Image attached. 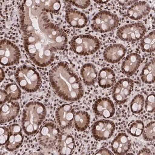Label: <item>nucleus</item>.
Returning <instances> with one entry per match:
<instances>
[{
  "mask_svg": "<svg viewBox=\"0 0 155 155\" xmlns=\"http://www.w3.org/2000/svg\"><path fill=\"white\" fill-rule=\"evenodd\" d=\"M134 83L132 80L124 78L120 80L113 86L112 97L117 104H123L127 101L134 90Z\"/></svg>",
  "mask_w": 155,
  "mask_h": 155,
  "instance_id": "10",
  "label": "nucleus"
},
{
  "mask_svg": "<svg viewBox=\"0 0 155 155\" xmlns=\"http://www.w3.org/2000/svg\"><path fill=\"white\" fill-rule=\"evenodd\" d=\"M141 80L145 84H153L155 79V59L153 58L145 65L141 72Z\"/></svg>",
  "mask_w": 155,
  "mask_h": 155,
  "instance_id": "24",
  "label": "nucleus"
},
{
  "mask_svg": "<svg viewBox=\"0 0 155 155\" xmlns=\"http://www.w3.org/2000/svg\"><path fill=\"white\" fill-rule=\"evenodd\" d=\"M65 19L69 25L75 28H83L87 23L86 15L74 8H70L66 11Z\"/></svg>",
  "mask_w": 155,
  "mask_h": 155,
  "instance_id": "20",
  "label": "nucleus"
},
{
  "mask_svg": "<svg viewBox=\"0 0 155 155\" xmlns=\"http://www.w3.org/2000/svg\"><path fill=\"white\" fill-rule=\"evenodd\" d=\"M141 57L136 53L128 55L124 60L121 66L123 74L127 76H132L137 71L141 65Z\"/></svg>",
  "mask_w": 155,
  "mask_h": 155,
  "instance_id": "18",
  "label": "nucleus"
},
{
  "mask_svg": "<svg viewBox=\"0 0 155 155\" xmlns=\"http://www.w3.org/2000/svg\"><path fill=\"white\" fill-rule=\"evenodd\" d=\"M14 76L19 86L28 93L36 92L41 86L40 74L32 66L21 65L15 71Z\"/></svg>",
  "mask_w": 155,
  "mask_h": 155,
  "instance_id": "4",
  "label": "nucleus"
},
{
  "mask_svg": "<svg viewBox=\"0 0 155 155\" xmlns=\"http://www.w3.org/2000/svg\"><path fill=\"white\" fill-rule=\"evenodd\" d=\"M144 104V97L142 95L138 94L134 96L130 104L131 111L134 114H139L143 111Z\"/></svg>",
  "mask_w": 155,
  "mask_h": 155,
  "instance_id": "28",
  "label": "nucleus"
},
{
  "mask_svg": "<svg viewBox=\"0 0 155 155\" xmlns=\"http://www.w3.org/2000/svg\"><path fill=\"white\" fill-rule=\"evenodd\" d=\"M35 1L41 8L42 11L46 12L57 14L60 11L61 7L60 1L35 0Z\"/></svg>",
  "mask_w": 155,
  "mask_h": 155,
  "instance_id": "26",
  "label": "nucleus"
},
{
  "mask_svg": "<svg viewBox=\"0 0 155 155\" xmlns=\"http://www.w3.org/2000/svg\"><path fill=\"white\" fill-rule=\"evenodd\" d=\"M142 51L144 52L151 53L155 50V31L150 32L147 35L142 39L140 42Z\"/></svg>",
  "mask_w": 155,
  "mask_h": 155,
  "instance_id": "27",
  "label": "nucleus"
},
{
  "mask_svg": "<svg viewBox=\"0 0 155 155\" xmlns=\"http://www.w3.org/2000/svg\"><path fill=\"white\" fill-rule=\"evenodd\" d=\"M127 52L126 48L120 44L112 45L104 50L103 53L104 58L109 63H118L123 58Z\"/></svg>",
  "mask_w": 155,
  "mask_h": 155,
  "instance_id": "17",
  "label": "nucleus"
},
{
  "mask_svg": "<svg viewBox=\"0 0 155 155\" xmlns=\"http://www.w3.org/2000/svg\"><path fill=\"white\" fill-rule=\"evenodd\" d=\"M9 97L7 92L4 90H1L0 91V104H3L9 101Z\"/></svg>",
  "mask_w": 155,
  "mask_h": 155,
  "instance_id": "35",
  "label": "nucleus"
},
{
  "mask_svg": "<svg viewBox=\"0 0 155 155\" xmlns=\"http://www.w3.org/2000/svg\"><path fill=\"white\" fill-rule=\"evenodd\" d=\"M10 134L9 139L5 144L6 150L14 152L19 148L23 142L22 130L19 125L14 124L9 126Z\"/></svg>",
  "mask_w": 155,
  "mask_h": 155,
  "instance_id": "14",
  "label": "nucleus"
},
{
  "mask_svg": "<svg viewBox=\"0 0 155 155\" xmlns=\"http://www.w3.org/2000/svg\"><path fill=\"white\" fill-rule=\"evenodd\" d=\"M94 2H96L98 4H105L109 2V1H94Z\"/></svg>",
  "mask_w": 155,
  "mask_h": 155,
  "instance_id": "40",
  "label": "nucleus"
},
{
  "mask_svg": "<svg viewBox=\"0 0 155 155\" xmlns=\"http://www.w3.org/2000/svg\"><path fill=\"white\" fill-rule=\"evenodd\" d=\"M131 140L125 133H120L111 143V149L115 155H125L130 150Z\"/></svg>",
  "mask_w": 155,
  "mask_h": 155,
  "instance_id": "15",
  "label": "nucleus"
},
{
  "mask_svg": "<svg viewBox=\"0 0 155 155\" xmlns=\"http://www.w3.org/2000/svg\"><path fill=\"white\" fill-rule=\"evenodd\" d=\"M47 110L44 104L38 101L28 102L23 109L21 120L22 128L25 134L33 136L38 131L46 118Z\"/></svg>",
  "mask_w": 155,
  "mask_h": 155,
  "instance_id": "3",
  "label": "nucleus"
},
{
  "mask_svg": "<svg viewBox=\"0 0 155 155\" xmlns=\"http://www.w3.org/2000/svg\"><path fill=\"white\" fill-rule=\"evenodd\" d=\"M145 107L147 112L149 113H153L155 112V93L153 92L147 97L145 101Z\"/></svg>",
  "mask_w": 155,
  "mask_h": 155,
  "instance_id": "32",
  "label": "nucleus"
},
{
  "mask_svg": "<svg viewBox=\"0 0 155 155\" xmlns=\"http://www.w3.org/2000/svg\"><path fill=\"white\" fill-rule=\"evenodd\" d=\"M144 25L140 22L131 23L119 28L116 34L118 38L126 42H134L142 38L146 33Z\"/></svg>",
  "mask_w": 155,
  "mask_h": 155,
  "instance_id": "8",
  "label": "nucleus"
},
{
  "mask_svg": "<svg viewBox=\"0 0 155 155\" xmlns=\"http://www.w3.org/2000/svg\"><path fill=\"white\" fill-rule=\"evenodd\" d=\"M10 131L9 129L4 126L0 128V145L1 146L5 145L9 139Z\"/></svg>",
  "mask_w": 155,
  "mask_h": 155,
  "instance_id": "33",
  "label": "nucleus"
},
{
  "mask_svg": "<svg viewBox=\"0 0 155 155\" xmlns=\"http://www.w3.org/2000/svg\"><path fill=\"white\" fill-rule=\"evenodd\" d=\"M80 75L85 84L93 85L96 83L98 77L97 69L93 64H86L81 67Z\"/></svg>",
  "mask_w": 155,
  "mask_h": 155,
  "instance_id": "23",
  "label": "nucleus"
},
{
  "mask_svg": "<svg viewBox=\"0 0 155 155\" xmlns=\"http://www.w3.org/2000/svg\"><path fill=\"white\" fill-rule=\"evenodd\" d=\"M115 130L114 122L108 120H99L92 126V133L94 138L99 141L107 140L113 136Z\"/></svg>",
  "mask_w": 155,
  "mask_h": 155,
  "instance_id": "11",
  "label": "nucleus"
},
{
  "mask_svg": "<svg viewBox=\"0 0 155 155\" xmlns=\"http://www.w3.org/2000/svg\"><path fill=\"white\" fill-rule=\"evenodd\" d=\"M151 7L145 1L136 2L127 10V16L131 19L139 20L150 14Z\"/></svg>",
  "mask_w": 155,
  "mask_h": 155,
  "instance_id": "19",
  "label": "nucleus"
},
{
  "mask_svg": "<svg viewBox=\"0 0 155 155\" xmlns=\"http://www.w3.org/2000/svg\"><path fill=\"white\" fill-rule=\"evenodd\" d=\"M137 1H129V0H123V1H118V2L120 5L124 6H128L131 5L132 4L136 3Z\"/></svg>",
  "mask_w": 155,
  "mask_h": 155,
  "instance_id": "37",
  "label": "nucleus"
},
{
  "mask_svg": "<svg viewBox=\"0 0 155 155\" xmlns=\"http://www.w3.org/2000/svg\"><path fill=\"white\" fill-rule=\"evenodd\" d=\"M94 113L104 118L113 117L115 113V107L113 101L107 97L97 99L92 106Z\"/></svg>",
  "mask_w": 155,
  "mask_h": 155,
  "instance_id": "13",
  "label": "nucleus"
},
{
  "mask_svg": "<svg viewBox=\"0 0 155 155\" xmlns=\"http://www.w3.org/2000/svg\"><path fill=\"white\" fill-rule=\"evenodd\" d=\"M5 78V72L3 69L1 68L0 69V82H2V81H3Z\"/></svg>",
  "mask_w": 155,
  "mask_h": 155,
  "instance_id": "39",
  "label": "nucleus"
},
{
  "mask_svg": "<svg viewBox=\"0 0 155 155\" xmlns=\"http://www.w3.org/2000/svg\"><path fill=\"white\" fill-rule=\"evenodd\" d=\"M60 135V129L53 123L48 122L39 131V143L45 148H51L58 142Z\"/></svg>",
  "mask_w": 155,
  "mask_h": 155,
  "instance_id": "9",
  "label": "nucleus"
},
{
  "mask_svg": "<svg viewBox=\"0 0 155 155\" xmlns=\"http://www.w3.org/2000/svg\"><path fill=\"white\" fill-rule=\"evenodd\" d=\"M98 83L103 88H108L113 86L116 82L114 71L109 67L101 69L98 74Z\"/></svg>",
  "mask_w": 155,
  "mask_h": 155,
  "instance_id": "22",
  "label": "nucleus"
},
{
  "mask_svg": "<svg viewBox=\"0 0 155 155\" xmlns=\"http://www.w3.org/2000/svg\"><path fill=\"white\" fill-rule=\"evenodd\" d=\"M74 115L75 111L71 105L64 104L57 109L55 116L60 127L63 129H68L72 126Z\"/></svg>",
  "mask_w": 155,
  "mask_h": 155,
  "instance_id": "12",
  "label": "nucleus"
},
{
  "mask_svg": "<svg viewBox=\"0 0 155 155\" xmlns=\"http://www.w3.org/2000/svg\"><path fill=\"white\" fill-rule=\"evenodd\" d=\"M0 46V62L2 66H10L19 63L21 53L16 45L3 39L1 41Z\"/></svg>",
  "mask_w": 155,
  "mask_h": 155,
  "instance_id": "7",
  "label": "nucleus"
},
{
  "mask_svg": "<svg viewBox=\"0 0 155 155\" xmlns=\"http://www.w3.org/2000/svg\"><path fill=\"white\" fill-rule=\"evenodd\" d=\"M49 81L55 93L64 101H76L84 96L81 80L66 62H60L51 69Z\"/></svg>",
  "mask_w": 155,
  "mask_h": 155,
  "instance_id": "2",
  "label": "nucleus"
},
{
  "mask_svg": "<svg viewBox=\"0 0 155 155\" xmlns=\"http://www.w3.org/2000/svg\"><path fill=\"white\" fill-rule=\"evenodd\" d=\"M137 155H151L152 153L149 149L147 148H143L141 150H140Z\"/></svg>",
  "mask_w": 155,
  "mask_h": 155,
  "instance_id": "38",
  "label": "nucleus"
},
{
  "mask_svg": "<svg viewBox=\"0 0 155 155\" xmlns=\"http://www.w3.org/2000/svg\"><path fill=\"white\" fill-rule=\"evenodd\" d=\"M119 24L120 19L116 14L109 11H101L93 18L91 27L95 32L105 33L114 30Z\"/></svg>",
  "mask_w": 155,
  "mask_h": 155,
  "instance_id": "6",
  "label": "nucleus"
},
{
  "mask_svg": "<svg viewBox=\"0 0 155 155\" xmlns=\"http://www.w3.org/2000/svg\"><path fill=\"white\" fill-rule=\"evenodd\" d=\"M95 155H113V153H112L109 150L106 148H101L98 150L95 153Z\"/></svg>",
  "mask_w": 155,
  "mask_h": 155,
  "instance_id": "36",
  "label": "nucleus"
},
{
  "mask_svg": "<svg viewBox=\"0 0 155 155\" xmlns=\"http://www.w3.org/2000/svg\"><path fill=\"white\" fill-rule=\"evenodd\" d=\"M19 104L18 102L7 101L1 104L0 107V122L5 124L14 120L19 113Z\"/></svg>",
  "mask_w": 155,
  "mask_h": 155,
  "instance_id": "16",
  "label": "nucleus"
},
{
  "mask_svg": "<svg viewBox=\"0 0 155 155\" xmlns=\"http://www.w3.org/2000/svg\"><path fill=\"white\" fill-rule=\"evenodd\" d=\"M20 10L25 51L34 64L47 67L54 61L55 53L65 48L67 35L50 21L47 13L35 0L24 1Z\"/></svg>",
  "mask_w": 155,
  "mask_h": 155,
  "instance_id": "1",
  "label": "nucleus"
},
{
  "mask_svg": "<svg viewBox=\"0 0 155 155\" xmlns=\"http://www.w3.org/2000/svg\"><path fill=\"white\" fill-rule=\"evenodd\" d=\"M143 138L144 140L148 142L153 141L155 137V122H150L144 127L143 132Z\"/></svg>",
  "mask_w": 155,
  "mask_h": 155,
  "instance_id": "31",
  "label": "nucleus"
},
{
  "mask_svg": "<svg viewBox=\"0 0 155 155\" xmlns=\"http://www.w3.org/2000/svg\"><path fill=\"white\" fill-rule=\"evenodd\" d=\"M71 49L81 56L93 54L100 48L101 43L97 37L91 35H79L73 37L70 42Z\"/></svg>",
  "mask_w": 155,
  "mask_h": 155,
  "instance_id": "5",
  "label": "nucleus"
},
{
  "mask_svg": "<svg viewBox=\"0 0 155 155\" xmlns=\"http://www.w3.org/2000/svg\"><path fill=\"white\" fill-rule=\"evenodd\" d=\"M58 142V153L60 155H69L73 153L76 147V143L72 136L65 134H61Z\"/></svg>",
  "mask_w": 155,
  "mask_h": 155,
  "instance_id": "21",
  "label": "nucleus"
},
{
  "mask_svg": "<svg viewBox=\"0 0 155 155\" xmlns=\"http://www.w3.org/2000/svg\"><path fill=\"white\" fill-rule=\"evenodd\" d=\"M90 117L88 113L84 111H79L74 115V127L77 130L82 132L85 130L90 125Z\"/></svg>",
  "mask_w": 155,
  "mask_h": 155,
  "instance_id": "25",
  "label": "nucleus"
},
{
  "mask_svg": "<svg viewBox=\"0 0 155 155\" xmlns=\"http://www.w3.org/2000/svg\"><path fill=\"white\" fill-rule=\"evenodd\" d=\"M72 5L78 7L81 9H86L90 5L91 2L90 1L85 0V1H69Z\"/></svg>",
  "mask_w": 155,
  "mask_h": 155,
  "instance_id": "34",
  "label": "nucleus"
},
{
  "mask_svg": "<svg viewBox=\"0 0 155 155\" xmlns=\"http://www.w3.org/2000/svg\"><path fill=\"white\" fill-rule=\"evenodd\" d=\"M9 98L12 101H18L21 98V90L17 85L15 83H9L5 87Z\"/></svg>",
  "mask_w": 155,
  "mask_h": 155,
  "instance_id": "29",
  "label": "nucleus"
},
{
  "mask_svg": "<svg viewBox=\"0 0 155 155\" xmlns=\"http://www.w3.org/2000/svg\"><path fill=\"white\" fill-rule=\"evenodd\" d=\"M144 127L143 122L137 120L131 124L129 128V133L133 137H139L143 134Z\"/></svg>",
  "mask_w": 155,
  "mask_h": 155,
  "instance_id": "30",
  "label": "nucleus"
}]
</instances>
